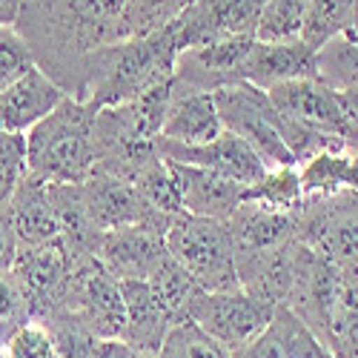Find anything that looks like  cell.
Instances as JSON below:
<instances>
[{
	"label": "cell",
	"mask_w": 358,
	"mask_h": 358,
	"mask_svg": "<svg viewBox=\"0 0 358 358\" xmlns=\"http://www.w3.org/2000/svg\"><path fill=\"white\" fill-rule=\"evenodd\" d=\"M178 55L181 49L169 23L149 35L101 46L89 55L86 98H92L98 106L127 103L146 89L169 80L175 75Z\"/></svg>",
	"instance_id": "cell-1"
},
{
	"label": "cell",
	"mask_w": 358,
	"mask_h": 358,
	"mask_svg": "<svg viewBox=\"0 0 358 358\" xmlns=\"http://www.w3.org/2000/svg\"><path fill=\"white\" fill-rule=\"evenodd\" d=\"M92 98L64 95L43 121L26 132L29 172L46 184H80L95 169V115Z\"/></svg>",
	"instance_id": "cell-2"
},
{
	"label": "cell",
	"mask_w": 358,
	"mask_h": 358,
	"mask_svg": "<svg viewBox=\"0 0 358 358\" xmlns=\"http://www.w3.org/2000/svg\"><path fill=\"white\" fill-rule=\"evenodd\" d=\"M166 252L201 284L203 292L241 289L235 270V247L227 221L178 213L164 235Z\"/></svg>",
	"instance_id": "cell-3"
},
{
	"label": "cell",
	"mask_w": 358,
	"mask_h": 358,
	"mask_svg": "<svg viewBox=\"0 0 358 358\" xmlns=\"http://www.w3.org/2000/svg\"><path fill=\"white\" fill-rule=\"evenodd\" d=\"M295 241L341 273H358V189L304 195L295 213Z\"/></svg>",
	"instance_id": "cell-4"
},
{
	"label": "cell",
	"mask_w": 358,
	"mask_h": 358,
	"mask_svg": "<svg viewBox=\"0 0 358 358\" xmlns=\"http://www.w3.org/2000/svg\"><path fill=\"white\" fill-rule=\"evenodd\" d=\"M213 98H215V109L221 115L224 129L244 138L261 155L266 169L298 166L295 155L289 152V146L281 135V117L266 89L252 86L247 80H238V83H227L215 89Z\"/></svg>",
	"instance_id": "cell-5"
},
{
	"label": "cell",
	"mask_w": 358,
	"mask_h": 358,
	"mask_svg": "<svg viewBox=\"0 0 358 358\" xmlns=\"http://www.w3.org/2000/svg\"><path fill=\"white\" fill-rule=\"evenodd\" d=\"M273 313L275 307L258 301L244 289L201 292L189 310V321H195L206 336H213L227 352H232L261 336L270 327Z\"/></svg>",
	"instance_id": "cell-6"
},
{
	"label": "cell",
	"mask_w": 358,
	"mask_h": 358,
	"mask_svg": "<svg viewBox=\"0 0 358 358\" xmlns=\"http://www.w3.org/2000/svg\"><path fill=\"white\" fill-rule=\"evenodd\" d=\"M72 273V255L64 238H55L35 247H17L12 275L26 295L32 321H46L64 304Z\"/></svg>",
	"instance_id": "cell-7"
},
{
	"label": "cell",
	"mask_w": 358,
	"mask_h": 358,
	"mask_svg": "<svg viewBox=\"0 0 358 358\" xmlns=\"http://www.w3.org/2000/svg\"><path fill=\"white\" fill-rule=\"evenodd\" d=\"M270 101L281 117L310 127L321 135H333L358 149V129L344 115L338 92L318 78H295L270 89Z\"/></svg>",
	"instance_id": "cell-8"
},
{
	"label": "cell",
	"mask_w": 358,
	"mask_h": 358,
	"mask_svg": "<svg viewBox=\"0 0 358 358\" xmlns=\"http://www.w3.org/2000/svg\"><path fill=\"white\" fill-rule=\"evenodd\" d=\"M266 3L270 0H192L169 20V29L181 52L235 35H255Z\"/></svg>",
	"instance_id": "cell-9"
},
{
	"label": "cell",
	"mask_w": 358,
	"mask_h": 358,
	"mask_svg": "<svg viewBox=\"0 0 358 358\" xmlns=\"http://www.w3.org/2000/svg\"><path fill=\"white\" fill-rule=\"evenodd\" d=\"M80 195H83L89 224L95 227V232L135 227V224L166 232L172 224V218L152 210L129 181H121V178L98 172V169H92V175L80 181Z\"/></svg>",
	"instance_id": "cell-10"
},
{
	"label": "cell",
	"mask_w": 358,
	"mask_h": 358,
	"mask_svg": "<svg viewBox=\"0 0 358 358\" xmlns=\"http://www.w3.org/2000/svg\"><path fill=\"white\" fill-rule=\"evenodd\" d=\"M155 227H117L95 238L92 255L115 281H146L164 264L166 241Z\"/></svg>",
	"instance_id": "cell-11"
},
{
	"label": "cell",
	"mask_w": 358,
	"mask_h": 358,
	"mask_svg": "<svg viewBox=\"0 0 358 358\" xmlns=\"http://www.w3.org/2000/svg\"><path fill=\"white\" fill-rule=\"evenodd\" d=\"M155 149L175 164H187V166H201V169H213L218 175H227L232 181L252 187L266 175V164L261 161V155L255 149L238 138L235 132L224 129L218 138H213L210 143H198V146H187V143H175L166 138H155Z\"/></svg>",
	"instance_id": "cell-12"
},
{
	"label": "cell",
	"mask_w": 358,
	"mask_h": 358,
	"mask_svg": "<svg viewBox=\"0 0 358 358\" xmlns=\"http://www.w3.org/2000/svg\"><path fill=\"white\" fill-rule=\"evenodd\" d=\"M127 6L129 0H57V29L66 49L92 55L115 43Z\"/></svg>",
	"instance_id": "cell-13"
},
{
	"label": "cell",
	"mask_w": 358,
	"mask_h": 358,
	"mask_svg": "<svg viewBox=\"0 0 358 358\" xmlns=\"http://www.w3.org/2000/svg\"><path fill=\"white\" fill-rule=\"evenodd\" d=\"M295 252H298L295 238L270 250L235 252V270L241 289L270 307L287 304V295L295 281Z\"/></svg>",
	"instance_id": "cell-14"
},
{
	"label": "cell",
	"mask_w": 358,
	"mask_h": 358,
	"mask_svg": "<svg viewBox=\"0 0 358 358\" xmlns=\"http://www.w3.org/2000/svg\"><path fill=\"white\" fill-rule=\"evenodd\" d=\"M61 101L64 89L35 64L23 78L0 92V132L26 135Z\"/></svg>",
	"instance_id": "cell-15"
},
{
	"label": "cell",
	"mask_w": 358,
	"mask_h": 358,
	"mask_svg": "<svg viewBox=\"0 0 358 358\" xmlns=\"http://www.w3.org/2000/svg\"><path fill=\"white\" fill-rule=\"evenodd\" d=\"M172 164L178 189H181V206L189 215H203V218H218L227 221L238 206L244 203V184L232 181L227 175H218L213 169L201 166H187V164Z\"/></svg>",
	"instance_id": "cell-16"
},
{
	"label": "cell",
	"mask_w": 358,
	"mask_h": 358,
	"mask_svg": "<svg viewBox=\"0 0 358 358\" xmlns=\"http://www.w3.org/2000/svg\"><path fill=\"white\" fill-rule=\"evenodd\" d=\"M6 210H9L12 229L17 235L20 247H35V244H46V241L61 238V224H57L49 184L35 178L32 172L17 184Z\"/></svg>",
	"instance_id": "cell-17"
},
{
	"label": "cell",
	"mask_w": 358,
	"mask_h": 358,
	"mask_svg": "<svg viewBox=\"0 0 358 358\" xmlns=\"http://www.w3.org/2000/svg\"><path fill=\"white\" fill-rule=\"evenodd\" d=\"M295 78H315V49L301 38L295 41H255V49L247 61L244 80L270 92L273 86L295 80Z\"/></svg>",
	"instance_id": "cell-18"
},
{
	"label": "cell",
	"mask_w": 358,
	"mask_h": 358,
	"mask_svg": "<svg viewBox=\"0 0 358 358\" xmlns=\"http://www.w3.org/2000/svg\"><path fill=\"white\" fill-rule=\"evenodd\" d=\"M124 292V307H127V327L121 341L129 347L155 355L172 330V315L161 304L149 281H121Z\"/></svg>",
	"instance_id": "cell-19"
},
{
	"label": "cell",
	"mask_w": 358,
	"mask_h": 358,
	"mask_svg": "<svg viewBox=\"0 0 358 358\" xmlns=\"http://www.w3.org/2000/svg\"><path fill=\"white\" fill-rule=\"evenodd\" d=\"M221 132H224V124L215 109L213 92H178L172 83V103L158 138L198 146V143H210Z\"/></svg>",
	"instance_id": "cell-20"
},
{
	"label": "cell",
	"mask_w": 358,
	"mask_h": 358,
	"mask_svg": "<svg viewBox=\"0 0 358 358\" xmlns=\"http://www.w3.org/2000/svg\"><path fill=\"white\" fill-rule=\"evenodd\" d=\"M227 229H229L235 252L270 250V247L287 244L295 238V215L275 213V210H266V206L244 201L227 218Z\"/></svg>",
	"instance_id": "cell-21"
},
{
	"label": "cell",
	"mask_w": 358,
	"mask_h": 358,
	"mask_svg": "<svg viewBox=\"0 0 358 358\" xmlns=\"http://www.w3.org/2000/svg\"><path fill=\"white\" fill-rule=\"evenodd\" d=\"M304 195H333L341 189H358V149L318 152L298 164Z\"/></svg>",
	"instance_id": "cell-22"
},
{
	"label": "cell",
	"mask_w": 358,
	"mask_h": 358,
	"mask_svg": "<svg viewBox=\"0 0 358 358\" xmlns=\"http://www.w3.org/2000/svg\"><path fill=\"white\" fill-rule=\"evenodd\" d=\"M146 281L152 284L155 295L161 298V304H164L166 313L172 315V324L189 321V310H192L195 298H198L203 289H201V284H198L172 255H166L164 264H161Z\"/></svg>",
	"instance_id": "cell-23"
},
{
	"label": "cell",
	"mask_w": 358,
	"mask_h": 358,
	"mask_svg": "<svg viewBox=\"0 0 358 358\" xmlns=\"http://www.w3.org/2000/svg\"><path fill=\"white\" fill-rule=\"evenodd\" d=\"M315 78L330 89L358 86V29H347L315 52Z\"/></svg>",
	"instance_id": "cell-24"
},
{
	"label": "cell",
	"mask_w": 358,
	"mask_h": 358,
	"mask_svg": "<svg viewBox=\"0 0 358 358\" xmlns=\"http://www.w3.org/2000/svg\"><path fill=\"white\" fill-rule=\"evenodd\" d=\"M244 201L266 206V210L275 213H298V206L304 201V189H301V175L298 166H275L266 169V175L258 184L244 189Z\"/></svg>",
	"instance_id": "cell-25"
},
{
	"label": "cell",
	"mask_w": 358,
	"mask_h": 358,
	"mask_svg": "<svg viewBox=\"0 0 358 358\" xmlns=\"http://www.w3.org/2000/svg\"><path fill=\"white\" fill-rule=\"evenodd\" d=\"M132 187L143 195V201L152 206V210H158V213H164L169 218H175L178 213H184V206H181V189H178L172 164L161 152L135 175Z\"/></svg>",
	"instance_id": "cell-26"
},
{
	"label": "cell",
	"mask_w": 358,
	"mask_h": 358,
	"mask_svg": "<svg viewBox=\"0 0 358 358\" xmlns=\"http://www.w3.org/2000/svg\"><path fill=\"white\" fill-rule=\"evenodd\" d=\"M352 15H355V0H310V9L304 15V26L298 38L318 52L327 41L347 32L352 26Z\"/></svg>",
	"instance_id": "cell-27"
},
{
	"label": "cell",
	"mask_w": 358,
	"mask_h": 358,
	"mask_svg": "<svg viewBox=\"0 0 358 358\" xmlns=\"http://www.w3.org/2000/svg\"><path fill=\"white\" fill-rule=\"evenodd\" d=\"M189 3L192 0H129L121 23H117V41H129V38L155 32V29L175 20Z\"/></svg>",
	"instance_id": "cell-28"
},
{
	"label": "cell",
	"mask_w": 358,
	"mask_h": 358,
	"mask_svg": "<svg viewBox=\"0 0 358 358\" xmlns=\"http://www.w3.org/2000/svg\"><path fill=\"white\" fill-rule=\"evenodd\" d=\"M43 324H46L52 344H55V358H92V350L101 341L89 333V327L66 307L55 310Z\"/></svg>",
	"instance_id": "cell-29"
},
{
	"label": "cell",
	"mask_w": 358,
	"mask_h": 358,
	"mask_svg": "<svg viewBox=\"0 0 358 358\" xmlns=\"http://www.w3.org/2000/svg\"><path fill=\"white\" fill-rule=\"evenodd\" d=\"M155 358H229V352L213 336H206L195 321H181L172 324Z\"/></svg>",
	"instance_id": "cell-30"
},
{
	"label": "cell",
	"mask_w": 358,
	"mask_h": 358,
	"mask_svg": "<svg viewBox=\"0 0 358 358\" xmlns=\"http://www.w3.org/2000/svg\"><path fill=\"white\" fill-rule=\"evenodd\" d=\"M29 175L26 164V135L0 132V206H6L17 184Z\"/></svg>",
	"instance_id": "cell-31"
},
{
	"label": "cell",
	"mask_w": 358,
	"mask_h": 358,
	"mask_svg": "<svg viewBox=\"0 0 358 358\" xmlns=\"http://www.w3.org/2000/svg\"><path fill=\"white\" fill-rule=\"evenodd\" d=\"M6 358H55V344L43 321H26L3 341Z\"/></svg>",
	"instance_id": "cell-32"
},
{
	"label": "cell",
	"mask_w": 358,
	"mask_h": 358,
	"mask_svg": "<svg viewBox=\"0 0 358 358\" xmlns=\"http://www.w3.org/2000/svg\"><path fill=\"white\" fill-rule=\"evenodd\" d=\"M26 321H32L29 315V304H26V295L17 287L12 270L0 273V341H6L17 327H23Z\"/></svg>",
	"instance_id": "cell-33"
},
{
	"label": "cell",
	"mask_w": 358,
	"mask_h": 358,
	"mask_svg": "<svg viewBox=\"0 0 358 358\" xmlns=\"http://www.w3.org/2000/svg\"><path fill=\"white\" fill-rule=\"evenodd\" d=\"M35 66V57L12 29H0V92Z\"/></svg>",
	"instance_id": "cell-34"
},
{
	"label": "cell",
	"mask_w": 358,
	"mask_h": 358,
	"mask_svg": "<svg viewBox=\"0 0 358 358\" xmlns=\"http://www.w3.org/2000/svg\"><path fill=\"white\" fill-rule=\"evenodd\" d=\"M229 358H284L281 347H278V338L275 333L266 327L261 336H255L252 341H247L244 347H238L229 352Z\"/></svg>",
	"instance_id": "cell-35"
},
{
	"label": "cell",
	"mask_w": 358,
	"mask_h": 358,
	"mask_svg": "<svg viewBox=\"0 0 358 358\" xmlns=\"http://www.w3.org/2000/svg\"><path fill=\"white\" fill-rule=\"evenodd\" d=\"M17 235L12 229V218H9V210L0 206V273L3 270H12L15 264V255H17Z\"/></svg>",
	"instance_id": "cell-36"
},
{
	"label": "cell",
	"mask_w": 358,
	"mask_h": 358,
	"mask_svg": "<svg viewBox=\"0 0 358 358\" xmlns=\"http://www.w3.org/2000/svg\"><path fill=\"white\" fill-rule=\"evenodd\" d=\"M92 358H155V355L141 352V350L129 347L121 338H101L95 344V350H92Z\"/></svg>",
	"instance_id": "cell-37"
},
{
	"label": "cell",
	"mask_w": 358,
	"mask_h": 358,
	"mask_svg": "<svg viewBox=\"0 0 358 358\" xmlns=\"http://www.w3.org/2000/svg\"><path fill=\"white\" fill-rule=\"evenodd\" d=\"M338 101L344 106V115L350 117V124L358 129V86H347V89H336Z\"/></svg>",
	"instance_id": "cell-38"
},
{
	"label": "cell",
	"mask_w": 358,
	"mask_h": 358,
	"mask_svg": "<svg viewBox=\"0 0 358 358\" xmlns=\"http://www.w3.org/2000/svg\"><path fill=\"white\" fill-rule=\"evenodd\" d=\"M23 12V0H0V29H12Z\"/></svg>",
	"instance_id": "cell-39"
},
{
	"label": "cell",
	"mask_w": 358,
	"mask_h": 358,
	"mask_svg": "<svg viewBox=\"0 0 358 358\" xmlns=\"http://www.w3.org/2000/svg\"><path fill=\"white\" fill-rule=\"evenodd\" d=\"M350 29H358V0H355V15H352V26Z\"/></svg>",
	"instance_id": "cell-40"
},
{
	"label": "cell",
	"mask_w": 358,
	"mask_h": 358,
	"mask_svg": "<svg viewBox=\"0 0 358 358\" xmlns=\"http://www.w3.org/2000/svg\"><path fill=\"white\" fill-rule=\"evenodd\" d=\"M0 358H6V347H3V341H0Z\"/></svg>",
	"instance_id": "cell-41"
}]
</instances>
